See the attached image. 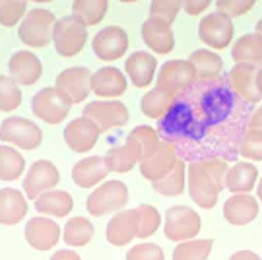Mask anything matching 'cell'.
<instances>
[{
    "label": "cell",
    "mask_w": 262,
    "mask_h": 260,
    "mask_svg": "<svg viewBox=\"0 0 262 260\" xmlns=\"http://www.w3.org/2000/svg\"><path fill=\"white\" fill-rule=\"evenodd\" d=\"M253 105L243 101L227 84L217 80H196L175 95L171 109L158 121L161 142L171 144L181 161L224 159L235 161Z\"/></svg>",
    "instance_id": "cell-1"
},
{
    "label": "cell",
    "mask_w": 262,
    "mask_h": 260,
    "mask_svg": "<svg viewBox=\"0 0 262 260\" xmlns=\"http://www.w3.org/2000/svg\"><path fill=\"white\" fill-rule=\"evenodd\" d=\"M187 173L188 194L192 198V202L198 204L200 208H204V210H212L217 204V198H220V192L224 190V186L208 173L200 161L188 163Z\"/></svg>",
    "instance_id": "cell-2"
},
{
    "label": "cell",
    "mask_w": 262,
    "mask_h": 260,
    "mask_svg": "<svg viewBox=\"0 0 262 260\" xmlns=\"http://www.w3.org/2000/svg\"><path fill=\"white\" fill-rule=\"evenodd\" d=\"M56 26V18L51 10L45 8H33L24 18L21 26L18 29V35L21 43L29 47L41 49L53 39V31Z\"/></svg>",
    "instance_id": "cell-3"
},
{
    "label": "cell",
    "mask_w": 262,
    "mask_h": 260,
    "mask_svg": "<svg viewBox=\"0 0 262 260\" xmlns=\"http://www.w3.org/2000/svg\"><path fill=\"white\" fill-rule=\"evenodd\" d=\"M128 202V188L122 181H105L97 186L85 200L88 212L95 218H101L111 212H119Z\"/></svg>",
    "instance_id": "cell-4"
},
{
    "label": "cell",
    "mask_w": 262,
    "mask_h": 260,
    "mask_svg": "<svg viewBox=\"0 0 262 260\" xmlns=\"http://www.w3.org/2000/svg\"><path fill=\"white\" fill-rule=\"evenodd\" d=\"M53 41H55L56 53L64 58H70L84 49L85 41H88V29L78 18L66 16V18L56 19Z\"/></svg>",
    "instance_id": "cell-5"
},
{
    "label": "cell",
    "mask_w": 262,
    "mask_h": 260,
    "mask_svg": "<svg viewBox=\"0 0 262 260\" xmlns=\"http://www.w3.org/2000/svg\"><path fill=\"white\" fill-rule=\"evenodd\" d=\"M202 229L200 215L187 206H173L167 210L165 215V237L169 241H192Z\"/></svg>",
    "instance_id": "cell-6"
},
{
    "label": "cell",
    "mask_w": 262,
    "mask_h": 260,
    "mask_svg": "<svg viewBox=\"0 0 262 260\" xmlns=\"http://www.w3.org/2000/svg\"><path fill=\"white\" fill-rule=\"evenodd\" d=\"M0 140L31 151L41 146L43 132L35 122L28 121L24 117H10L0 126Z\"/></svg>",
    "instance_id": "cell-7"
},
{
    "label": "cell",
    "mask_w": 262,
    "mask_h": 260,
    "mask_svg": "<svg viewBox=\"0 0 262 260\" xmlns=\"http://www.w3.org/2000/svg\"><path fill=\"white\" fill-rule=\"evenodd\" d=\"M233 21L220 14V12H212L200 19L198 24V37L202 43H206L208 47H212L215 51L227 49L229 43L233 41Z\"/></svg>",
    "instance_id": "cell-8"
},
{
    "label": "cell",
    "mask_w": 262,
    "mask_h": 260,
    "mask_svg": "<svg viewBox=\"0 0 262 260\" xmlns=\"http://www.w3.org/2000/svg\"><path fill=\"white\" fill-rule=\"evenodd\" d=\"M31 109L37 119L45 121L47 124H58L68 117L70 103L56 88H45L35 93L31 101Z\"/></svg>",
    "instance_id": "cell-9"
},
{
    "label": "cell",
    "mask_w": 262,
    "mask_h": 260,
    "mask_svg": "<svg viewBox=\"0 0 262 260\" xmlns=\"http://www.w3.org/2000/svg\"><path fill=\"white\" fill-rule=\"evenodd\" d=\"M194 82H196V74L188 60H169L158 72V88L171 93L173 97Z\"/></svg>",
    "instance_id": "cell-10"
},
{
    "label": "cell",
    "mask_w": 262,
    "mask_h": 260,
    "mask_svg": "<svg viewBox=\"0 0 262 260\" xmlns=\"http://www.w3.org/2000/svg\"><path fill=\"white\" fill-rule=\"evenodd\" d=\"M55 88L64 95L70 105L82 103L92 92V72L85 66L66 68L64 72L58 74Z\"/></svg>",
    "instance_id": "cell-11"
},
{
    "label": "cell",
    "mask_w": 262,
    "mask_h": 260,
    "mask_svg": "<svg viewBox=\"0 0 262 260\" xmlns=\"http://www.w3.org/2000/svg\"><path fill=\"white\" fill-rule=\"evenodd\" d=\"M84 117L95 122L99 130H109L128 122V109L121 101H92L84 107Z\"/></svg>",
    "instance_id": "cell-12"
},
{
    "label": "cell",
    "mask_w": 262,
    "mask_h": 260,
    "mask_svg": "<svg viewBox=\"0 0 262 260\" xmlns=\"http://www.w3.org/2000/svg\"><path fill=\"white\" fill-rule=\"evenodd\" d=\"M92 49L99 60H117L128 49V35L119 26H109L95 35Z\"/></svg>",
    "instance_id": "cell-13"
},
{
    "label": "cell",
    "mask_w": 262,
    "mask_h": 260,
    "mask_svg": "<svg viewBox=\"0 0 262 260\" xmlns=\"http://www.w3.org/2000/svg\"><path fill=\"white\" fill-rule=\"evenodd\" d=\"M179 161L181 159H179L175 148L167 142H161L154 156L140 161V173L142 177H146L151 183H158V181L165 179L173 169L177 167Z\"/></svg>",
    "instance_id": "cell-14"
},
{
    "label": "cell",
    "mask_w": 262,
    "mask_h": 260,
    "mask_svg": "<svg viewBox=\"0 0 262 260\" xmlns=\"http://www.w3.org/2000/svg\"><path fill=\"white\" fill-rule=\"evenodd\" d=\"M58 181H60L58 169L51 161L39 159L29 167V173L26 175V181H24V190L29 198L37 200L43 192H49L53 186H56Z\"/></svg>",
    "instance_id": "cell-15"
},
{
    "label": "cell",
    "mask_w": 262,
    "mask_h": 260,
    "mask_svg": "<svg viewBox=\"0 0 262 260\" xmlns=\"http://www.w3.org/2000/svg\"><path fill=\"white\" fill-rule=\"evenodd\" d=\"M99 134H101V130L95 122H92L85 117H80V119H74L72 122L66 124L64 142L70 149H74L78 154H84V151L94 148Z\"/></svg>",
    "instance_id": "cell-16"
},
{
    "label": "cell",
    "mask_w": 262,
    "mask_h": 260,
    "mask_svg": "<svg viewBox=\"0 0 262 260\" xmlns=\"http://www.w3.org/2000/svg\"><path fill=\"white\" fill-rule=\"evenodd\" d=\"M256 74H258V70L247 64H235L227 72V84H229V88L243 101L251 103V105L260 103L262 99L260 92H258V85H256Z\"/></svg>",
    "instance_id": "cell-17"
},
{
    "label": "cell",
    "mask_w": 262,
    "mask_h": 260,
    "mask_svg": "<svg viewBox=\"0 0 262 260\" xmlns=\"http://www.w3.org/2000/svg\"><path fill=\"white\" fill-rule=\"evenodd\" d=\"M136 231H138V212L134 208L113 215L111 222L107 223L105 237L113 247H122L136 237Z\"/></svg>",
    "instance_id": "cell-18"
},
{
    "label": "cell",
    "mask_w": 262,
    "mask_h": 260,
    "mask_svg": "<svg viewBox=\"0 0 262 260\" xmlns=\"http://www.w3.org/2000/svg\"><path fill=\"white\" fill-rule=\"evenodd\" d=\"M8 68H10V78L16 84H21V85L35 84L39 78H41V72H43L41 60L33 53H29V51H18V53H14L8 62Z\"/></svg>",
    "instance_id": "cell-19"
},
{
    "label": "cell",
    "mask_w": 262,
    "mask_h": 260,
    "mask_svg": "<svg viewBox=\"0 0 262 260\" xmlns=\"http://www.w3.org/2000/svg\"><path fill=\"white\" fill-rule=\"evenodd\" d=\"M142 39L158 55H169L175 47L171 26L156 18H148L142 24Z\"/></svg>",
    "instance_id": "cell-20"
},
{
    "label": "cell",
    "mask_w": 262,
    "mask_h": 260,
    "mask_svg": "<svg viewBox=\"0 0 262 260\" xmlns=\"http://www.w3.org/2000/svg\"><path fill=\"white\" fill-rule=\"evenodd\" d=\"M60 237V227L49 218H33L26 225V239L37 251L53 249Z\"/></svg>",
    "instance_id": "cell-21"
},
{
    "label": "cell",
    "mask_w": 262,
    "mask_h": 260,
    "mask_svg": "<svg viewBox=\"0 0 262 260\" xmlns=\"http://www.w3.org/2000/svg\"><path fill=\"white\" fill-rule=\"evenodd\" d=\"M138 161H142V148L130 136H126L124 144L111 148L105 156L107 169L115 173H128Z\"/></svg>",
    "instance_id": "cell-22"
},
{
    "label": "cell",
    "mask_w": 262,
    "mask_h": 260,
    "mask_svg": "<svg viewBox=\"0 0 262 260\" xmlns=\"http://www.w3.org/2000/svg\"><path fill=\"white\" fill-rule=\"evenodd\" d=\"M258 215V200L249 194H233L224 204V218L235 227L251 223Z\"/></svg>",
    "instance_id": "cell-23"
},
{
    "label": "cell",
    "mask_w": 262,
    "mask_h": 260,
    "mask_svg": "<svg viewBox=\"0 0 262 260\" xmlns=\"http://www.w3.org/2000/svg\"><path fill=\"white\" fill-rule=\"evenodd\" d=\"M156 68H158L156 56L146 53V51L132 53L126 58V62H124V72L128 74L130 82L136 88H148L151 84V80H154Z\"/></svg>",
    "instance_id": "cell-24"
},
{
    "label": "cell",
    "mask_w": 262,
    "mask_h": 260,
    "mask_svg": "<svg viewBox=\"0 0 262 260\" xmlns=\"http://www.w3.org/2000/svg\"><path fill=\"white\" fill-rule=\"evenodd\" d=\"M92 92L99 97H119L126 92V78L119 68H99L92 76Z\"/></svg>",
    "instance_id": "cell-25"
},
{
    "label": "cell",
    "mask_w": 262,
    "mask_h": 260,
    "mask_svg": "<svg viewBox=\"0 0 262 260\" xmlns=\"http://www.w3.org/2000/svg\"><path fill=\"white\" fill-rule=\"evenodd\" d=\"M231 58L235 64L253 66L256 70L262 68V37L256 33L241 35L231 47Z\"/></svg>",
    "instance_id": "cell-26"
},
{
    "label": "cell",
    "mask_w": 262,
    "mask_h": 260,
    "mask_svg": "<svg viewBox=\"0 0 262 260\" xmlns=\"http://www.w3.org/2000/svg\"><path fill=\"white\" fill-rule=\"evenodd\" d=\"M107 173H109V169H107L105 158H99V156L82 159L72 167V179L76 185L82 188H92L97 183H101L107 177Z\"/></svg>",
    "instance_id": "cell-27"
},
{
    "label": "cell",
    "mask_w": 262,
    "mask_h": 260,
    "mask_svg": "<svg viewBox=\"0 0 262 260\" xmlns=\"http://www.w3.org/2000/svg\"><path fill=\"white\" fill-rule=\"evenodd\" d=\"M190 66L194 68L196 80L206 82V80H217L224 76V60L222 56L215 55L214 51L208 49H198L188 58Z\"/></svg>",
    "instance_id": "cell-28"
},
{
    "label": "cell",
    "mask_w": 262,
    "mask_h": 260,
    "mask_svg": "<svg viewBox=\"0 0 262 260\" xmlns=\"http://www.w3.org/2000/svg\"><path fill=\"white\" fill-rule=\"evenodd\" d=\"M258 169L249 161H239L227 171L225 177V188L233 194H249L256 185Z\"/></svg>",
    "instance_id": "cell-29"
},
{
    "label": "cell",
    "mask_w": 262,
    "mask_h": 260,
    "mask_svg": "<svg viewBox=\"0 0 262 260\" xmlns=\"http://www.w3.org/2000/svg\"><path fill=\"white\" fill-rule=\"evenodd\" d=\"M26 212H28V202L19 190L16 188L0 190V223L2 225H14L21 222Z\"/></svg>",
    "instance_id": "cell-30"
},
{
    "label": "cell",
    "mask_w": 262,
    "mask_h": 260,
    "mask_svg": "<svg viewBox=\"0 0 262 260\" xmlns=\"http://www.w3.org/2000/svg\"><path fill=\"white\" fill-rule=\"evenodd\" d=\"M74 200L66 190H49L43 192L35 200V210L45 215H55V218H64L68 212H72Z\"/></svg>",
    "instance_id": "cell-31"
},
{
    "label": "cell",
    "mask_w": 262,
    "mask_h": 260,
    "mask_svg": "<svg viewBox=\"0 0 262 260\" xmlns=\"http://www.w3.org/2000/svg\"><path fill=\"white\" fill-rule=\"evenodd\" d=\"M173 101H175V97H173L171 93L163 92V90H159V88H154V90H150V92L142 97L140 109L146 117L158 119L159 121V119H163L165 113L171 109Z\"/></svg>",
    "instance_id": "cell-32"
},
{
    "label": "cell",
    "mask_w": 262,
    "mask_h": 260,
    "mask_svg": "<svg viewBox=\"0 0 262 260\" xmlns=\"http://www.w3.org/2000/svg\"><path fill=\"white\" fill-rule=\"evenodd\" d=\"M107 10H109L107 0H76L72 4V16L88 28V26H97L105 18Z\"/></svg>",
    "instance_id": "cell-33"
},
{
    "label": "cell",
    "mask_w": 262,
    "mask_h": 260,
    "mask_svg": "<svg viewBox=\"0 0 262 260\" xmlns=\"http://www.w3.org/2000/svg\"><path fill=\"white\" fill-rule=\"evenodd\" d=\"M94 225L88 218H72L64 225V243L70 247H84L94 237Z\"/></svg>",
    "instance_id": "cell-34"
},
{
    "label": "cell",
    "mask_w": 262,
    "mask_h": 260,
    "mask_svg": "<svg viewBox=\"0 0 262 260\" xmlns=\"http://www.w3.org/2000/svg\"><path fill=\"white\" fill-rule=\"evenodd\" d=\"M212 239H192L179 243L173 251V260H206L212 252Z\"/></svg>",
    "instance_id": "cell-35"
},
{
    "label": "cell",
    "mask_w": 262,
    "mask_h": 260,
    "mask_svg": "<svg viewBox=\"0 0 262 260\" xmlns=\"http://www.w3.org/2000/svg\"><path fill=\"white\" fill-rule=\"evenodd\" d=\"M26 161L21 154L8 146H0V181H14L24 173Z\"/></svg>",
    "instance_id": "cell-36"
},
{
    "label": "cell",
    "mask_w": 262,
    "mask_h": 260,
    "mask_svg": "<svg viewBox=\"0 0 262 260\" xmlns=\"http://www.w3.org/2000/svg\"><path fill=\"white\" fill-rule=\"evenodd\" d=\"M154 190L161 196H179L185 190V161H179L177 167L173 169L165 179L158 183H151Z\"/></svg>",
    "instance_id": "cell-37"
},
{
    "label": "cell",
    "mask_w": 262,
    "mask_h": 260,
    "mask_svg": "<svg viewBox=\"0 0 262 260\" xmlns=\"http://www.w3.org/2000/svg\"><path fill=\"white\" fill-rule=\"evenodd\" d=\"M128 136L136 140V142H138V146L142 148V161H144V159H148L150 156H154V154L158 151L159 144H161L158 130H154L151 126H148V124H142V126L132 128Z\"/></svg>",
    "instance_id": "cell-38"
},
{
    "label": "cell",
    "mask_w": 262,
    "mask_h": 260,
    "mask_svg": "<svg viewBox=\"0 0 262 260\" xmlns=\"http://www.w3.org/2000/svg\"><path fill=\"white\" fill-rule=\"evenodd\" d=\"M138 212V231H136V237L140 239H146L154 233L158 231L159 223H161V215L159 212L150 204H142L136 208Z\"/></svg>",
    "instance_id": "cell-39"
},
{
    "label": "cell",
    "mask_w": 262,
    "mask_h": 260,
    "mask_svg": "<svg viewBox=\"0 0 262 260\" xmlns=\"http://www.w3.org/2000/svg\"><path fill=\"white\" fill-rule=\"evenodd\" d=\"M21 103V92L18 84L8 78L0 76V111H14Z\"/></svg>",
    "instance_id": "cell-40"
},
{
    "label": "cell",
    "mask_w": 262,
    "mask_h": 260,
    "mask_svg": "<svg viewBox=\"0 0 262 260\" xmlns=\"http://www.w3.org/2000/svg\"><path fill=\"white\" fill-rule=\"evenodd\" d=\"M239 156L251 161H262V130L247 128L239 146Z\"/></svg>",
    "instance_id": "cell-41"
},
{
    "label": "cell",
    "mask_w": 262,
    "mask_h": 260,
    "mask_svg": "<svg viewBox=\"0 0 262 260\" xmlns=\"http://www.w3.org/2000/svg\"><path fill=\"white\" fill-rule=\"evenodd\" d=\"M181 6L183 2H177V0H154L150 4V18L161 19L171 26L173 19L177 18Z\"/></svg>",
    "instance_id": "cell-42"
},
{
    "label": "cell",
    "mask_w": 262,
    "mask_h": 260,
    "mask_svg": "<svg viewBox=\"0 0 262 260\" xmlns=\"http://www.w3.org/2000/svg\"><path fill=\"white\" fill-rule=\"evenodd\" d=\"M26 8H28V4L24 0H2L0 2V24L6 28H12L26 14Z\"/></svg>",
    "instance_id": "cell-43"
},
{
    "label": "cell",
    "mask_w": 262,
    "mask_h": 260,
    "mask_svg": "<svg viewBox=\"0 0 262 260\" xmlns=\"http://www.w3.org/2000/svg\"><path fill=\"white\" fill-rule=\"evenodd\" d=\"M254 8V0H217V12L227 18H237Z\"/></svg>",
    "instance_id": "cell-44"
},
{
    "label": "cell",
    "mask_w": 262,
    "mask_h": 260,
    "mask_svg": "<svg viewBox=\"0 0 262 260\" xmlns=\"http://www.w3.org/2000/svg\"><path fill=\"white\" fill-rule=\"evenodd\" d=\"M165 254L161 251L159 245L154 243H142L132 247L130 251L126 252V260H163Z\"/></svg>",
    "instance_id": "cell-45"
},
{
    "label": "cell",
    "mask_w": 262,
    "mask_h": 260,
    "mask_svg": "<svg viewBox=\"0 0 262 260\" xmlns=\"http://www.w3.org/2000/svg\"><path fill=\"white\" fill-rule=\"evenodd\" d=\"M208 6H210V0H185L183 2V8L190 16H196L200 12H204Z\"/></svg>",
    "instance_id": "cell-46"
},
{
    "label": "cell",
    "mask_w": 262,
    "mask_h": 260,
    "mask_svg": "<svg viewBox=\"0 0 262 260\" xmlns=\"http://www.w3.org/2000/svg\"><path fill=\"white\" fill-rule=\"evenodd\" d=\"M247 128L262 130V107H258V109H254L253 111L251 119H249V126H247Z\"/></svg>",
    "instance_id": "cell-47"
},
{
    "label": "cell",
    "mask_w": 262,
    "mask_h": 260,
    "mask_svg": "<svg viewBox=\"0 0 262 260\" xmlns=\"http://www.w3.org/2000/svg\"><path fill=\"white\" fill-rule=\"evenodd\" d=\"M229 260H262V258L253 251H237L229 256Z\"/></svg>",
    "instance_id": "cell-48"
},
{
    "label": "cell",
    "mask_w": 262,
    "mask_h": 260,
    "mask_svg": "<svg viewBox=\"0 0 262 260\" xmlns=\"http://www.w3.org/2000/svg\"><path fill=\"white\" fill-rule=\"evenodd\" d=\"M51 260H82V258L74 251H58L51 256Z\"/></svg>",
    "instance_id": "cell-49"
},
{
    "label": "cell",
    "mask_w": 262,
    "mask_h": 260,
    "mask_svg": "<svg viewBox=\"0 0 262 260\" xmlns=\"http://www.w3.org/2000/svg\"><path fill=\"white\" fill-rule=\"evenodd\" d=\"M256 85H258V92L262 95V68L258 70V74H256Z\"/></svg>",
    "instance_id": "cell-50"
},
{
    "label": "cell",
    "mask_w": 262,
    "mask_h": 260,
    "mask_svg": "<svg viewBox=\"0 0 262 260\" xmlns=\"http://www.w3.org/2000/svg\"><path fill=\"white\" fill-rule=\"evenodd\" d=\"M256 196H258V200L262 202V179L258 181V186H256Z\"/></svg>",
    "instance_id": "cell-51"
},
{
    "label": "cell",
    "mask_w": 262,
    "mask_h": 260,
    "mask_svg": "<svg viewBox=\"0 0 262 260\" xmlns=\"http://www.w3.org/2000/svg\"><path fill=\"white\" fill-rule=\"evenodd\" d=\"M258 37H262V19H258V24H256V31H254Z\"/></svg>",
    "instance_id": "cell-52"
}]
</instances>
